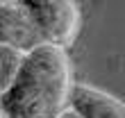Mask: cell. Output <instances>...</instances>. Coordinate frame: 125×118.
Returning <instances> with one entry per match:
<instances>
[{"mask_svg": "<svg viewBox=\"0 0 125 118\" xmlns=\"http://www.w3.org/2000/svg\"><path fill=\"white\" fill-rule=\"evenodd\" d=\"M75 84L66 50L41 43L23 57L11 88L0 98L5 118H59Z\"/></svg>", "mask_w": 125, "mask_h": 118, "instance_id": "obj_1", "label": "cell"}, {"mask_svg": "<svg viewBox=\"0 0 125 118\" xmlns=\"http://www.w3.org/2000/svg\"><path fill=\"white\" fill-rule=\"evenodd\" d=\"M0 46L14 48L23 55L41 46V36L30 14L18 0H0Z\"/></svg>", "mask_w": 125, "mask_h": 118, "instance_id": "obj_3", "label": "cell"}, {"mask_svg": "<svg viewBox=\"0 0 125 118\" xmlns=\"http://www.w3.org/2000/svg\"><path fill=\"white\" fill-rule=\"evenodd\" d=\"M41 43L68 50L80 34V7L73 0H23Z\"/></svg>", "mask_w": 125, "mask_h": 118, "instance_id": "obj_2", "label": "cell"}, {"mask_svg": "<svg viewBox=\"0 0 125 118\" xmlns=\"http://www.w3.org/2000/svg\"><path fill=\"white\" fill-rule=\"evenodd\" d=\"M23 52L7 46H0V98L11 88V84L16 82L21 66H23Z\"/></svg>", "mask_w": 125, "mask_h": 118, "instance_id": "obj_5", "label": "cell"}, {"mask_svg": "<svg viewBox=\"0 0 125 118\" xmlns=\"http://www.w3.org/2000/svg\"><path fill=\"white\" fill-rule=\"evenodd\" d=\"M0 118H5V114H2V109H0Z\"/></svg>", "mask_w": 125, "mask_h": 118, "instance_id": "obj_7", "label": "cell"}, {"mask_svg": "<svg viewBox=\"0 0 125 118\" xmlns=\"http://www.w3.org/2000/svg\"><path fill=\"white\" fill-rule=\"evenodd\" d=\"M68 109L77 118H125V102L91 84L75 82L71 88Z\"/></svg>", "mask_w": 125, "mask_h": 118, "instance_id": "obj_4", "label": "cell"}, {"mask_svg": "<svg viewBox=\"0 0 125 118\" xmlns=\"http://www.w3.org/2000/svg\"><path fill=\"white\" fill-rule=\"evenodd\" d=\"M59 118H77V116H75V114H73V111H71V109H66V111H64V114L59 116Z\"/></svg>", "mask_w": 125, "mask_h": 118, "instance_id": "obj_6", "label": "cell"}]
</instances>
